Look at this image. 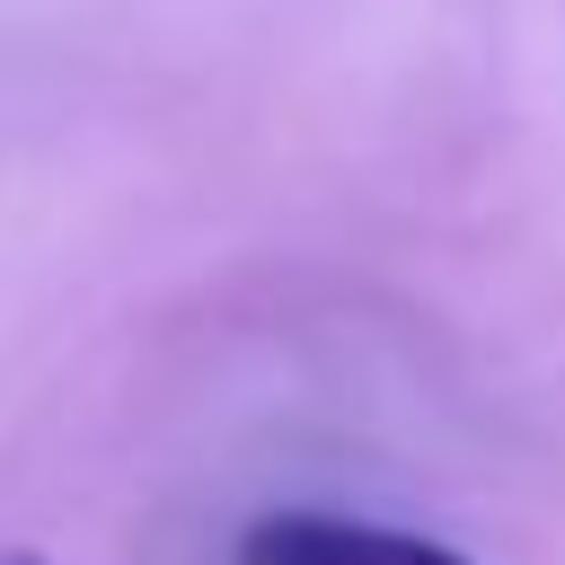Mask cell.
I'll return each mask as SVG.
<instances>
[{
  "label": "cell",
  "instance_id": "obj_1",
  "mask_svg": "<svg viewBox=\"0 0 565 565\" xmlns=\"http://www.w3.org/2000/svg\"><path fill=\"white\" fill-rule=\"evenodd\" d=\"M238 565H477L450 539L353 521V512H265L238 539Z\"/></svg>",
  "mask_w": 565,
  "mask_h": 565
},
{
  "label": "cell",
  "instance_id": "obj_2",
  "mask_svg": "<svg viewBox=\"0 0 565 565\" xmlns=\"http://www.w3.org/2000/svg\"><path fill=\"white\" fill-rule=\"evenodd\" d=\"M0 565H44V556L35 547H0Z\"/></svg>",
  "mask_w": 565,
  "mask_h": 565
}]
</instances>
